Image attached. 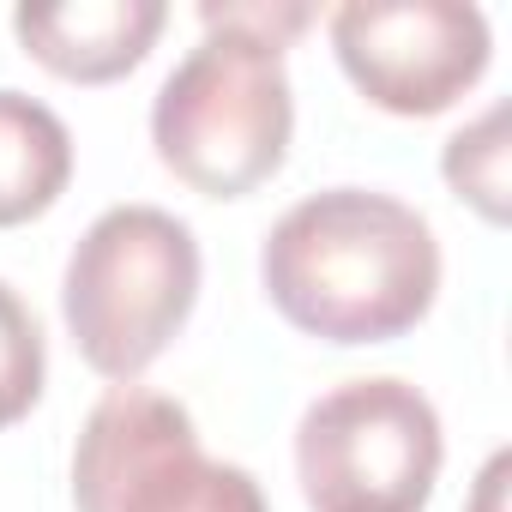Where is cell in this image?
<instances>
[{
  "mask_svg": "<svg viewBox=\"0 0 512 512\" xmlns=\"http://www.w3.org/2000/svg\"><path fill=\"white\" fill-rule=\"evenodd\" d=\"M121 512H272V506H266V488L253 482V470L187 452L157 482H145Z\"/></svg>",
  "mask_w": 512,
  "mask_h": 512,
  "instance_id": "9",
  "label": "cell"
},
{
  "mask_svg": "<svg viewBox=\"0 0 512 512\" xmlns=\"http://www.w3.org/2000/svg\"><path fill=\"white\" fill-rule=\"evenodd\" d=\"M440 458V416L398 374L332 386L296 428V476L314 512H422Z\"/></svg>",
  "mask_w": 512,
  "mask_h": 512,
  "instance_id": "4",
  "label": "cell"
},
{
  "mask_svg": "<svg viewBox=\"0 0 512 512\" xmlns=\"http://www.w3.org/2000/svg\"><path fill=\"white\" fill-rule=\"evenodd\" d=\"M205 37L175 61L151 103V145L205 199H247L266 187L296 133L284 49L199 7Z\"/></svg>",
  "mask_w": 512,
  "mask_h": 512,
  "instance_id": "2",
  "label": "cell"
},
{
  "mask_svg": "<svg viewBox=\"0 0 512 512\" xmlns=\"http://www.w3.org/2000/svg\"><path fill=\"white\" fill-rule=\"evenodd\" d=\"M73 181V133L67 121L0 85V229H19L31 217H43Z\"/></svg>",
  "mask_w": 512,
  "mask_h": 512,
  "instance_id": "8",
  "label": "cell"
},
{
  "mask_svg": "<svg viewBox=\"0 0 512 512\" xmlns=\"http://www.w3.org/2000/svg\"><path fill=\"white\" fill-rule=\"evenodd\" d=\"M199 302V241L163 205H109L73 247L61 314L79 356L133 386L187 326Z\"/></svg>",
  "mask_w": 512,
  "mask_h": 512,
  "instance_id": "3",
  "label": "cell"
},
{
  "mask_svg": "<svg viewBox=\"0 0 512 512\" xmlns=\"http://www.w3.org/2000/svg\"><path fill=\"white\" fill-rule=\"evenodd\" d=\"M260 284L272 308L320 344H392L440 296V241L428 217L374 187L296 199L266 247Z\"/></svg>",
  "mask_w": 512,
  "mask_h": 512,
  "instance_id": "1",
  "label": "cell"
},
{
  "mask_svg": "<svg viewBox=\"0 0 512 512\" xmlns=\"http://www.w3.org/2000/svg\"><path fill=\"white\" fill-rule=\"evenodd\" d=\"M43 374H49L43 326H37V314L25 308V296L0 278V428H13L19 416L37 410Z\"/></svg>",
  "mask_w": 512,
  "mask_h": 512,
  "instance_id": "10",
  "label": "cell"
},
{
  "mask_svg": "<svg viewBox=\"0 0 512 512\" xmlns=\"http://www.w3.org/2000/svg\"><path fill=\"white\" fill-rule=\"evenodd\" d=\"M332 49L374 109L428 121L488 73L494 37L470 0H344Z\"/></svg>",
  "mask_w": 512,
  "mask_h": 512,
  "instance_id": "5",
  "label": "cell"
},
{
  "mask_svg": "<svg viewBox=\"0 0 512 512\" xmlns=\"http://www.w3.org/2000/svg\"><path fill=\"white\" fill-rule=\"evenodd\" d=\"M163 19V0H61V7H19L13 31L49 73L73 85H109L151 55Z\"/></svg>",
  "mask_w": 512,
  "mask_h": 512,
  "instance_id": "7",
  "label": "cell"
},
{
  "mask_svg": "<svg viewBox=\"0 0 512 512\" xmlns=\"http://www.w3.org/2000/svg\"><path fill=\"white\" fill-rule=\"evenodd\" d=\"M187 452H199V428H193L187 404L145 392V386H115L97 398V410L79 428L73 506L79 512H121L145 482H157Z\"/></svg>",
  "mask_w": 512,
  "mask_h": 512,
  "instance_id": "6",
  "label": "cell"
},
{
  "mask_svg": "<svg viewBox=\"0 0 512 512\" xmlns=\"http://www.w3.org/2000/svg\"><path fill=\"white\" fill-rule=\"evenodd\" d=\"M500 133H506V109H488L476 127L452 133L446 157H440L458 199H470L488 223H506V145H500Z\"/></svg>",
  "mask_w": 512,
  "mask_h": 512,
  "instance_id": "11",
  "label": "cell"
}]
</instances>
